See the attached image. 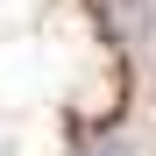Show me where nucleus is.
Listing matches in <instances>:
<instances>
[{
	"mask_svg": "<svg viewBox=\"0 0 156 156\" xmlns=\"http://www.w3.org/2000/svg\"><path fill=\"white\" fill-rule=\"evenodd\" d=\"M78 156H135V142H128V135H99V142H85Z\"/></svg>",
	"mask_w": 156,
	"mask_h": 156,
	"instance_id": "obj_1",
	"label": "nucleus"
}]
</instances>
